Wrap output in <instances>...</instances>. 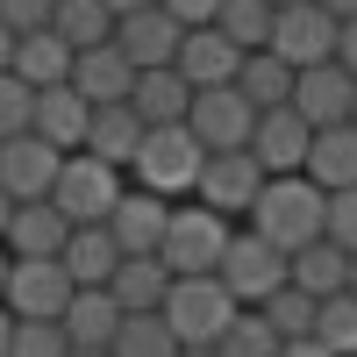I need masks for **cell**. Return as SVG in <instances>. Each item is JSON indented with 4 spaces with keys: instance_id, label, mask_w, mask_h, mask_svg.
<instances>
[{
    "instance_id": "45",
    "label": "cell",
    "mask_w": 357,
    "mask_h": 357,
    "mask_svg": "<svg viewBox=\"0 0 357 357\" xmlns=\"http://www.w3.org/2000/svg\"><path fill=\"white\" fill-rule=\"evenodd\" d=\"M8 350H15V314L0 307V357H8Z\"/></svg>"
},
{
    "instance_id": "17",
    "label": "cell",
    "mask_w": 357,
    "mask_h": 357,
    "mask_svg": "<svg viewBox=\"0 0 357 357\" xmlns=\"http://www.w3.org/2000/svg\"><path fill=\"white\" fill-rule=\"evenodd\" d=\"M36 136L50 143V151L79 158L86 136H93V100H86L79 86H50V93H36Z\"/></svg>"
},
{
    "instance_id": "43",
    "label": "cell",
    "mask_w": 357,
    "mask_h": 357,
    "mask_svg": "<svg viewBox=\"0 0 357 357\" xmlns=\"http://www.w3.org/2000/svg\"><path fill=\"white\" fill-rule=\"evenodd\" d=\"M100 8H107L114 22H122V15H143V8H158V0H100Z\"/></svg>"
},
{
    "instance_id": "47",
    "label": "cell",
    "mask_w": 357,
    "mask_h": 357,
    "mask_svg": "<svg viewBox=\"0 0 357 357\" xmlns=\"http://www.w3.org/2000/svg\"><path fill=\"white\" fill-rule=\"evenodd\" d=\"M8 229H15V200L0 193V243H8Z\"/></svg>"
},
{
    "instance_id": "28",
    "label": "cell",
    "mask_w": 357,
    "mask_h": 357,
    "mask_svg": "<svg viewBox=\"0 0 357 357\" xmlns=\"http://www.w3.org/2000/svg\"><path fill=\"white\" fill-rule=\"evenodd\" d=\"M293 286L314 293V301H336V293H350V250H336L329 236H321L314 250L293 257Z\"/></svg>"
},
{
    "instance_id": "11",
    "label": "cell",
    "mask_w": 357,
    "mask_h": 357,
    "mask_svg": "<svg viewBox=\"0 0 357 357\" xmlns=\"http://www.w3.org/2000/svg\"><path fill=\"white\" fill-rule=\"evenodd\" d=\"M293 114L321 136V129H350L357 122V79L343 65H314L301 72V86H293Z\"/></svg>"
},
{
    "instance_id": "21",
    "label": "cell",
    "mask_w": 357,
    "mask_h": 357,
    "mask_svg": "<svg viewBox=\"0 0 357 357\" xmlns=\"http://www.w3.org/2000/svg\"><path fill=\"white\" fill-rule=\"evenodd\" d=\"M72 65H79V50L57 36V29H43V36H22V50H15V79L29 86V93L72 86Z\"/></svg>"
},
{
    "instance_id": "5",
    "label": "cell",
    "mask_w": 357,
    "mask_h": 357,
    "mask_svg": "<svg viewBox=\"0 0 357 357\" xmlns=\"http://www.w3.org/2000/svg\"><path fill=\"white\" fill-rule=\"evenodd\" d=\"M200 172H207V151H200L193 129H151V143H143L129 178L158 200H186V193H200Z\"/></svg>"
},
{
    "instance_id": "4",
    "label": "cell",
    "mask_w": 357,
    "mask_h": 357,
    "mask_svg": "<svg viewBox=\"0 0 357 357\" xmlns=\"http://www.w3.org/2000/svg\"><path fill=\"white\" fill-rule=\"evenodd\" d=\"M122 172L114 165H100L93 151H79V158H65V172H57V193H50V207L65 215L72 229H107V215L122 207Z\"/></svg>"
},
{
    "instance_id": "46",
    "label": "cell",
    "mask_w": 357,
    "mask_h": 357,
    "mask_svg": "<svg viewBox=\"0 0 357 357\" xmlns=\"http://www.w3.org/2000/svg\"><path fill=\"white\" fill-rule=\"evenodd\" d=\"M321 8H329L336 22H357V0H321Z\"/></svg>"
},
{
    "instance_id": "13",
    "label": "cell",
    "mask_w": 357,
    "mask_h": 357,
    "mask_svg": "<svg viewBox=\"0 0 357 357\" xmlns=\"http://www.w3.org/2000/svg\"><path fill=\"white\" fill-rule=\"evenodd\" d=\"M79 301V286L65 264H22L15 257V279H8V314L15 321H65V307Z\"/></svg>"
},
{
    "instance_id": "7",
    "label": "cell",
    "mask_w": 357,
    "mask_h": 357,
    "mask_svg": "<svg viewBox=\"0 0 357 357\" xmlns=\"http://www.w3.org/2000/svg\"><path fill=\"white\" fill-rule=\"evenodd\" d=\"M336 43H343V22L307 0V8H286L272 29V57H286L293 72H314V65H336Z\"/></svg>"
},
{
    "instance_id": "50",
    "label": "cell",
    "mask_w": 357,
    "mask_h": 357,
    "mask_svg": "<svg viewBox=\"0 0 357 357\" xmlns=\"http://www.w3.org/2000/svg\"><path fill=\"white\" fill-rule=\"evenodd\" d=\"M178 357H215V350H178Z\"/></svg>"
},
{
    "instance_id": "9",
    "label": "cell",
    "mask_w": 357,
    "mask_h": 357,
    "mask_svg": "<svg viewBox=\"0 0 357 357\" xmlns=\"http://www.w3.org/2000/svg\"><path fill=\"white\" fill-rule=\"evenodd\" d=\"M186 129L200 136L207 158H222V151H250V136H257V107L236 93V86H222V93H193Z\"/></svg>"
},
{
    "instance_id": "10",
    "label": "cell",
    "mask_w": 357,
    "mask_h": 357,
    "mask_svg": "<svg viewBox=\"0 0 357 357\" xmlns=\"http://www.w3.org/2000/svg\"><path fill=\"white\" fill-rule=\"evenodd\" d=\"M57 172H65V151H50L43 136H15V143H0V193H8L15 207L50 200V193H57Z\"/></svg>"
},
{
    "instance_id": "42",
    "label": "cell",
    "mask_w": 357,
    "mask_h": 357,
    "mask_svg": "<svg viewBox=\"0 0 357 357\" xmlns=\"http://www.w3.org/2000/svg\"><path fill=\"white\" fill-rule=\"evenodd\" d=\"M279 357H336V350H329V343H314V336H301V343H286Z\"/></svg>"
},
{
    "instance_id": "51",
    "label": "cell",
    "mask_w": 357,
    "mask_h": 357,
    "mask_svg": "<svg viewBox=\"0 0 357 357\" xmlns=\"http://www.w3.org/2000/svg\"><path fill=\"white\" fill-rule=\"evenodd\" d=\"M350 293H357V257H350Z\"/></svg>"
},
{
    "instance_id": "36",
    "label": "cell",
    "mask_w": 357,
    "mask_h": 357,
    "mask_svg": "<svg viewBox=\"0 0 357 357\" xmlns=\"http://www.w3.org/2000/svg\"><path fill=\"white\" fill-rule=\"evenodd\" d=\"M8 357H72V336H65V321H15Z\"/></svg>"
},
{
    "instance_id": "3",
    "label": "cell",
    "mask_w": 357,
    "mask_h": 357,
    "mask_svg": "<svg viewBox=\"0 0 357 357\" xmlns=\"http://www.w3.org/2000/svg\"><path fill=\"white\" fill-rule=\"evenodd\" d=\"M236 314H243V301H236L222 279H178L172 301H165V321H172V336L186 350H215L236 329Z\"/></svg>"
},
{
    "instance_id": "38",
    "label": "cell",
    "mask_w": 357,
    "mask_h": 357,
    "mask_svg": "<svg viewBox=\"0 0 357 357\" xmlns=\"http://www.w3.org/2000/svg\"><path fill=\"white\" fill-rule=\"evenodd\" d=\"M329 243L357 257V193H329Z\"/></svg>"
},
{
    "instance_id": "27",
    "label": "cell",
    "mask_w": 357,
    "mask_h": 357,
    "mask_svg": "<svg viewBox=\"0 0 357 357\" xmlns=\"http://www.w3.org/2000/svg\"><path fill=\"white\" fill-rule=\"evenodd\" d=\"M307 178H314L321 193H357V122H350V129H321V136H314Z\"/></svg>"
},
{
    "instance_id": "30",
    "label": "cell",
    "mask_w": 357,
    "mask_h": 357,
    "mask_svg": "<svg viewBox=\"0 0 357 357\" xmlns=\"http://www.w3.org/2000/svg\"><path fill=\"white\" fill-rule=\"evenodd\" d=\"M215 29H222V36H229L236 50H243V57H257V50H272V29H279V8H272V0H229Z\"/></svg>"
},
{
    "instance_id": "34",
    "label": "cell",
    "mask_w": 357,
    "mask_h": 357,
    "mask_svg": "<svg viewBox=\"0 0 357 357\" xmlns=\"http://www.w3.org/2000/svg\"><path fill=\"white\" fill-rule=\"evenodd\" d=\"M314 343H329L336 357H357V293H336V301H321Z\"/></svg>"
},
{
    "instance_id": "41",
    "label": "cell",
    "mask_w": 357,
    "mask_h": 357,
    "mask_svg": "<svg viewBox=\"0 0 357 357\" xmlns=\"http://www.w3.org/2000/svg\"><path fill=\"white\" fill-rule=\"evenodd\" d=\"M15 50H22V36H15V29H8V22H0V79H8V72H15Z\"/></svg>"
},
{
    "instance_id": "32",
    "label": "cell",
    "mask_w": 357,
    "mask_h": 357,
    "mask_svg": "<svg viewBox=\"0 0 357 357\" xmlns=\"http://www.w3.org/2000/svg\"><path fill=\"white\" fill-rule=\"evenodd\" d=\"M257 314L272 321V329H279L286 343H301V336H314V321H321V301H314V293H301V286H286V293H272V301H264Z\"/></svg>"
},
{
    "instance_id": "14",
    "label": "cell",
    "mask_w": 357,
    "mask_h": 357,
    "mask_svg": "<svg viewBox=\"0 0 357 357\" xmlns=\"http://www.w3.org/2000/svg\"><path fill=\"white\" fill-rule=\"evenodd\" d=\"M114 43L136 72H178V50H186V22H172L165 8H143V15H122Z\"/></svg>"
},
{
    "instance_id": "2",
    "label": "cell",
    "mask_w": 357,
    "mask_h": 357,
    "mask_svg": "<svg viewBox=\"0 0 357 357\" xmlns=\"http://www.w3.org/2000/svg\"><path fill=\"white\" fill-rule=\"evenodd\" d=\"M229 243H236V222L229 215H215V207H200V200H178L158 257H165L172 279H215L222 257H229Z\"/></svg>"
},
{
    "instance_id": "23",
    "label": "cell",
    "mask_w": 357,
    "mask_h": 357,
    "mask_svg": "<svg viewBox=\"0 0 357 357\" xmlns=\"http://www.w3.org/2000/svg\"><path fill=\"white\" fill-rule=\"evenodd\" d=\"M122 301H114L107 286H93V293H79V301L65 307V336H72V350H114V336H122Z\"/></svg>"
},
{
    "instance_id": "35",
    "label": "cell",
    "mask_w": 357,
    "mask_h": 357,
    "mask_svg": "<svg viewBox=\"0 0 357 357\" xmlns=\"http://www.w3.org/2000/svg\"><path fill=\"white\" fill-rule=\"evenodd\" d=\"M15 136H36V93L8 72L0 79V143H15Z\"/></svg>"
},
{
    "instance_id": "12",
    "label": "cell",
    "mask_w": 357,
    "mask_h": 357,
    "mask_svg": "<svg viewBox=\"0 0 357 357\" xmlns=\"http://www.w3.org/2000/svg\"><path fill=\"white\" fill-rule=\"evenodd\" d=\"M250 158L264 165V178H307V158H314V129H307L293 107H279V114H257Z\"/></svg>"
},
{
    "instance_id": "44",
    "label": "cell",
    "mask_w": 357,
    "mask_h": 357,
    "mask_svg": "<svg viewBox=\"0 0 357 357\" xmlns=\"http://www.w3.org/2000/svg\"><path fill=\"white\" fill-rule=\"evenodd\" d=\"M8 279H15V257H8V243H0V307H8Z\"/></svg>"
},
{
    "instance_id": "16",
    "label": "cell",
    "mask_w": 357,
    "mask_h": 357,
    "mask_svg": "<svg viewBox=\"0 0 357 357\" xmlns=\"http://www.w3.org/2000/svg\"><path fill=\"white\" fill-rule=\"evenodd\" d=\"M178 79L193 93H222V86L243 79V50H236L222 29H186V50H178Z\"/></svg>"
},
{
    "instance_id": "49",
    "label": "cell",
    "mask_w": 357,
    "mask_h": 357,
    "mask_svg": "<svg viewBox=\"0 0 357 357\" xmlns=\"http://www.w3.org/2000/svg\"><path fill=\"white\" fill-rule=\"evenodd\" d=\"M72 357H114V350H72Z\"/></svg>"
},
{
    "instance_id": "22",
    "label": "cell",
    "mask_w": 357,
    "mask_h": 357,
    "mask_svg": "<svg viewBox=\"0 0 357 357\" xmlns=\"http://www.w3.org/2000/svg\"><path fill=\"white\" fill-rule=\"evenodd\" d=\"M72 272V286L79 293H93V286H114V272H122V243H114L107 229H72V243H65V257H57Z\"/></svg>"
},
{
    "instance_id": "15",
    "label": "cell",
    "mask_w": 357,
    "mask_h": 357,
    "mask_svg": "<svg viewBox=\"0 0 357 357\" xmlns=\"http://www.w3.org/2000/svg\"><path fill=\"white\" fill-rule=\"evenodd\" d=\"M172 207H178V200H158V193H143V186L122 193V207L107 215V236L122 243V257H158V250H165Z\"/></svg>"
},
{
    "instance_id": "39",
    "label": "cell",
    "mask_w": 357,
    "mask_h": 357,
    "mask_svg": "<svg viewBox=\"0 0 357 357\" xmlns=\"http://www.w3.org/2000/svg\"><path fill=\"white\" fill-rule=\"evenodd\" d=\"M158 8H165L172 22H186V29H215L229 0H158Z\"/></svg>"
},
{
    "instance_id": "20",
    "label": "cell",
    "mask_w": 357,
    "mask_h": 357,
    "mask_svg": "<svg viewBox=\"0 0 357 357\" xmlns=\"http://www.w3.org/2000/svg\"><path fill=\"white\" fill-rule=\"evenodd\" d=\"M143 143H151V129H143V114H136L129 100H122V107H93V136H86V151H93L100 165H114V172H136Z\"/></svg>"
},
{
    "instance_id": "25",
    "label": "cell",
    "mask_w": 357,
    "mask_h": 357,
    "mask_svg": "<svg viewBox=\"0 0 357 357\" xmlns=\"http://www.w3.org/2000/svg\"><path fill=\"white\" fill-rule=\"evenodd\" d=\"M172 272H165V257H129L122 272H114V301H122V314H165V301H172Z\"/></svg>"
},
{
    "instance_id": "33",
    "label": "cell",
    "mask_w": 357,
    "mask_h": 357,
    "mask_svg": "<svg viewBox=\"0 0 357 357\" xmlns=\"http://www.w3.org/2000/svg\"><path fill=\"white\" fill-rule=\"evenodd\" d=\"M279 350H286V336H279L257 307H243V314H236V329L215 343V357H279Z\"/></svg>"
},
{
    "instance_id": "8",
    "label": "cell",
    "mask_w": 357,
    "mask_h": 357,
    "mask_svg": "<svg viewBox=\"0 0 357 357\" xmlns=\"http://www.w3.org/2000/svg\"><path fill=\"white\" fill-rule=\"evenodd\" d=\"M264 186H272V178H264V165L250 158V151H222V158H207V172H200V207H215V215H243L250 222V207L264 200Z\"/></svg>"
},
{
    "instance_id": "31",
    "label": "cell",
    "mask_w": 357,
    "mask_h": 357,
    "mask_svg": "<svg viewBox=\"0 0 357 357\" xmlns=\"http://www.w3.org/2000/svg\"><path fill=\"white\" fill-rule=\"evenodd\" d=\"M178 350H186V343L172 336L165 314H129L122 336H114V357H178Z\"/></svg>"
},
{
    "instance_id": "18",
    "label": "cell",
    "mask_w": 357,
    "mask_h": 357,
    "mask_svg": "<svg viewBox=\"0 0 357 357\" xmlns=\"http://www.w3.org/2000/svg\"><path fill=\"white\" fill-rule=\"evenodd\" d=\"M65 243H72V222L57 215L50 200H29V207H15L8 257H22V264H57V257H65Z\"/></svg>"
},
{
    "instance_id": "48",
    "label": "cell",
    "mask_w": 357,
    "mask_h": 357,
    "mask_svg": "<svg viewBox=\"0 0 357 357\" xmlns=\"http://www.w3.org/2000/svg\"><path fill=\"white\" fill-rule=\"evenodd\" d=\"M272 8H279V15H286V8H307V0H272Z\"/></svg>"
},
{
    "instance_id": "24",
    "label": "cell",
    "mask_w": 357,
    "mask_h": 357,
    "mask_svg": "<svg viewBox=\"0 0 357 357\" xmlns=\"http://www.w3.org/2000/svg\"><path fill=\"white\" fill-rule=\"evenodd\" d=\"M129 107L143 114V129H186V114H193V86L178 79V72H143L136 93H129Z\"/></svg>"
},
{
    "instance_id": "6",
    "label": "cell",
    "mask_w": 357,
    "mask_h": 357,
    "mask_svg": "<svg viewBox=\"0 0 357 357\" xmlns=\"http://www.w3.org/2000/svg\"><path fill=\"white\" fill-rule=\"evenodd\" d=\"M243 307H264L272 293H286L293 286V257L279 250V243H264L257 229H236V243H229V257H222V272H215Z\"/></svg>"
},
{
    "instance_id": "40",
    "label": "cell",
    "mask_w": 357,
    "mask_h": 357,
    "mask_svg": "<svg viewBox=\"0 0 357 357\" xmlns=\"http://www.w3.org/2000/svg\"><path fill=\"white\" fill-rule=\"evenodd\" d=\"M336 65L357 79V22H343V43H336Z\"/></svg>"
},
{
    "instance_id": "26",
    "label": "cell",
    "mask_w": 357,
    "mask_h": 357,
    "mask_svg": "<svg viewBox=\"0 0 357 357\" xmlns=\"http://www.w3.org/2000/svg\"><path fill=\"white\" fill-rule=\"evenodd\" d=\"M293 86H301V72H293L286 57L257 50V57H243V79H236V93H243L257 114H279V107H293Z\"/></svg>"
},
{
    "instance_id": "1",
    "label": "cell",
    "mask_w": 357,
    "mask_h": 357,
    "mask_svg": "<svg viewBox=\"0 0 357 357\" xmlns=\"http://www.w3.org/2000/svg\"><path fill=\"white\" fill-rule=\"evenodd\" d=\"M243 229H257L264 243H279L286 257H301V250H314L321 236H329V193H321L314 178H272Z\"/></svg>"
},
{
    "instance_id": "29",
    "label": "cell",
    "mask_w": 357,
    "mask_h": 357,
    "mask_svg": "<svg viewBox=\"0 0 357 357\" xmlns=\"http://www.w3.org/2000/svg\"><path fill=\"white\" fill-rule=\"evenodd\" d=\"M50 29H57V36H65L79 57H86V50L114 43V29H122V22H114L100 0H57V22H50Z\"/></svg>"
},
{
    "instance_id": "19",
    "label": "cell",
    "mask_w": 357,
    "mask_h": 357,
    "mask_svg": "<svg viewBox=\"0 0 357 357\" xmlns=\"http://www.w3.org/2000/svg\"><path fill=\"white\" fill-rule=\"evenodd\" d=\"M136 79H143V72L122 57V43H100V50H86L79 65H72V86H79L93 107H122V100L136 93Z\"/></svg>"
},
{
    "instance_id": "37",
    "label": "cell",
    "mask_w": 357,
    "mask_h": 357,
    "mask_svg": "<svg viewBox=\"0 0 357 357\" xmlns=\"http://www.w3.org/2000/svg\"><path fill=\"white\" fill-rule=\"evenodd\" d=\"M0 22H8L15 36H43L57 22V0H0Z\"/></svg>"
}]
</instances>
